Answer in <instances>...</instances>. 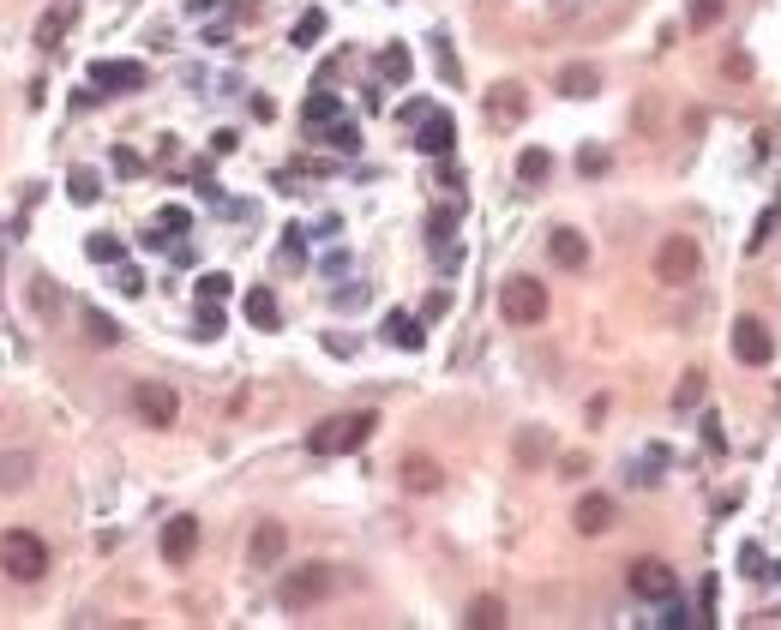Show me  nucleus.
<instances>
[{
    "label": "nucleus",
    "instance_id": "obj_1",
    "mask_svg": "<svg viewBox=\"0 0 781 630\" xmlns=\"http://www.w3.org/2000/svg\"><path fill=\"white\" fill-rule=\"evenodd\" d=\"M379 414L373 409H355V414H331V421H319L307 433V450L312 457H349V450H361L367 438H373Z\"/></svg>",
    "mask_w": 781,
    "mask_h": 630
},
{
    "label": "nucleus",
    "instance_id": "obj_2",
    "mask_svg": "<svg viewBox=\"0 0 781 630\" xmlns=\"http://www.w3.org/2000/svg\"><path fill=\"white\" fill-rule=\"evenodd\" d=\"M0 570L13 582H42L49 577V547H42L30 528H7V535H0Z\"/></svg>",
    "mask_w": 781,
    "mask_h": 630
},
{
    "label": "nucleus",
    "instance_id": "obj_3",
    "mask_svg": "<svg viewBox=\"0 0 781 630\" xmlns=\"http://www.w3.org/2000/svg\"><path fill=\"white\" fill-rule=\"evenodd\" d=\"M697 265H703V246L691 241V234H667V241L655 246V283L662 288L697 283Z\"/></svg>",
    "mask_w": 781,
    "mask_h": 630
},
{
    "label": "nucleus",
    "instance_id": "obj_4",
    "mask_svg": "<svg viewBox=\"0 0 781 630\" xmlns=\"http://www.w3.org/2000/svg\"><path fill=\"white\" fill-rule=\"evenodd\" d=\"M331 594V565H300V570H283V582H277V601L289 606V613H307V606H319Z\"/></svg>",
    "mask_w": 781,
    "mask_h": 630
},
{
    "label": "nucleus",
    "instance_id": "obj_5",
    "mask_svg": "<svg viewBox=\"0 0 781 630\" xmlns=\"http://www.w3.org/2000/svg\"><path fill=\"white\" fill-rule=\"evenodd\" d=\"M132 414L163 433V426L181 421V397H175V385H163V378H139V385H132Z\"/></svg>",
    "mask_w": 781,
    "mask_h": 630
},
{
    "label": "nucleus",
    "instance_id": "obj_6",
    "mask_svg": "<svg viewBox=\"0 0 781 630\" xmlns=\"http://www.w3.org/2000/svg\"><path fill=\"white\" fill-rule=\"evenodd\" d=\"M499 312H505L511 324H541L547 319V283H535V277H511V283L499 288Z\"/></svg>",
    "mask_w": 781,
    "mask_h": 630
},
{
    "label": "nucleus",
    "instance_id": "obj_7",
    "mask_svg": "<svg viewBox=\"0 0 781 630\" xmlns=\"http://www.w3.org/2000/svg\"><path fill=\"white\" fill-rule=\"evenodd\" d=\"M415 151H427V156H451V144H457V120L445 115V108H427V115L415 120Z\"/></svg>",
    "mask_w": 781,
    "mask_h": 630
},
{
    "label": "nucleus",
    "instance_id": "obj_8",
    "mask_svg": "<svg viewBox=\"0 0 781 630\" xmlns=\"http://www.w3.org/2000/svg\"><path fill=\"white\" fill-rule=\"evenodd\" d=\"M625 582H631V594H638V601H667V594H674V570H667L662 558H638Z\"/></svg>",
    "mask_w": 781,
    "mask_h": 630
},
{
    "label": "nucleus",
    "instance_id": "obj_9",
    "mask_svg": "<svg viewBox=\"0 0 781 630\" xmlns=\"http://www.w3.org/2000/svg\"><path fill=\"white\" fill-rule=\"evenodd\" d=\"M733 355H740L745 367H769V355H776V336H769L757 319H740V324H733Z\"/></svg>",
    "mask_w": 781,
    "mask_h": 630
},
{
    "label": "nucleus",
    "instance_id": "obj_10",
    "mask_svg": "<svg viewBox=\"0 0 781 630\" xmlns=\"http://www.w3.org/2000/svg\"><path fill=\"white\" fill-rule=\"evenodd\" d=\"M529 115V97H523V85H494L487 90V120H494V127H517V120Z\"/></svg>",
    "mask_w": 781,
    "mask_h": 630
},
{
    "label": "nucleus",
    "instance_id": "obj_11",
    "mask_svg": "<svg viewBox=\"0 0 781 630\" xmlns=\"http://www.w3.org/2000/svg\"><path fill=\"white\" fill-rule=\"evenodd\" d=\"M193 553H199V516H169V523H163V558L187 565Z\"/></svg>",
    "mask_w": 781,
    "mask_h": 630
},
{
    "label": "nucleus",
    "instance_id": "obj_12",
    "mask_svg": "<svg viewBox=\"0 0 781 630\" xmlns=\"http://www.w3.org/2000/svg\"><path fill=\"white\" fill-rule=\"evenodd\" d=\"M283 547H289V528L283 523H259V528H253V540H247L253 570H271L277 558H283Z\"/></svg>",
    "mask_w": 781,
    "mask_h": 630
},
{
    "label": "nucleus",
    "instance_id": "obj_13",
    "mask_svg": "<svg viewBox=\"0 0 781 630\" xmlns=\"http://www.w3.org/2000/svg\"><path fill=\"white\" fill-rule=\"evenodd\" d=\"M91 85L97 90H144V66L139 61H97Z\"/></svg>",
    "mask_w": 781,
    "mask_h": 630
},
{
    "label": "nucleus",
    "instance_id": "obj_14",
    "mask_svg": "<svg viewBox=\"0 0 781 630\" xmlns=\"http://www.w3.org/2000/svg\"><path fill=\"white\" fill-rule=\"evenodd\" d=\"M572 523H577V535H607V528H613V499H607V492H589V499H577Z\"/></svg>",
    "mask_w": 781,
    "mask_h": 630
},
{
    "label": "nucleus",
    "instance_id": "obj_15",
    "mask_svg": "<svg viewBox=\"0 0 781 630\" xmlns=\"http://www.w3.org/2000/svg\"><path fill=\"white\" fill-rule=\"evenodd\" d=\"M547 253H553V265H565V270H584L589 265V241L577 229H553V234H547Z\"/></svg>",
    "mask_w": 781,
    "mask_h": 630
},
{
    "label": "nucleus",
    "instance_id": "obj_16",
    "mask_svg": "<svg viewBox=\"0 0 781 630\" xmlns=\"http://www.w3.org/2000/svg\"><path fill=\"white\" fill-rule=\"evenodd\" d=\"M397 475H404V487H409V492H421V499L445 487V468L433 463V457H404V468H397Z\"/></svg>",
    "mask_w": 781,
    "mask_h": 630
},
{
    "label": "nucleus",
    "instance_id": "obj_17",
    "mask_svg": "<svg viewBox=\"0 0 781 630\" xmlns=\"http://www.w3.org/2000/svg\"><path fill=\"white\" fill-rule=\"evenodd\" d=\"M596 90H601V73L589 61H572L560 73V97H572V103H584V97H596Z\"/></svg>",
    "mask_w": 781,
    "mask_h": 630
},
{
    "label": "nucleus",
    "instance_id": "obj_18",
    "mask_svg": "<svg viewBox=\"0 0 781 630\" xmlns=\"http://www.w3.org/2000/svg\"><path fill=\"white\" fill-rule=\"evenodd\" d=\"M463 625L469 630H499V625H505V601H499V594H475L469 613H463Z\"/></svg>",
    "mask_w": 781,
    "mask_h": 630
},
{
    "label": "nucleus",
    "instance_id": "obj_19",
    "mask_svg": "<svg viewBox=\"0 0 781 630\" xmlns=\"http://www.w3.org/2000/svg\"><path fill=\"white\" fill-rule=\"evenodd\" d=\"M247 324L253 331H277V324H283V307H277L271 288H253L247 295Z\"/></svg>",
    "mask_w": 781,
    "mask_h": 630
},
{
    "label": "nucleus",
    "instance_id": "obj_20",
    "mask_svg": "<svg viewBox=\"0 0 781 630\" xmlns=\"http://www.w3.org/2000/svg\"><path fill=\"white\" fill-rule=\"evenodd\" d=\"M300 120H307V127H331V120H343V103L331 97L325 85H319V90L307 97V108H300Z\"/></svg>",
    "mask_w": 781,
    "mask_h": 630
},
{
    "label": "nucleus",
    "instance_id": "obj_21",
    "mask_svg": "<svg viewBox=\"0 0 781 630\" xmlns=\"http://www.w3.org/2000/svg\"><path fill=\"white\" fill-rule=\"evenodd\" d=\"M66 25H73V7H49V13L37 18V49H61Z\"/></svg>",
    "mask_w": 781,
    "mask_h": 630
},
{
    "label": "nucleus",
    "instance_id": "obj_22",
    "mask_svg": "<svg viewBox=\"0 0 781 630\" xmlns=\"http://www.w3.org/2000/svg\"><path fill=\"white\" fill-rule=\"evenodd\" d=\"M409 73H415V54H409L404 42H390V49H379V78H390V85H404Z\"/></svg>",
    "mask_w": 781,
    "mask_h": 630
},
{
    "label": "nucleus",
    "instance_id": "obj_23",
    "mask_svg": "<svg viewBox=\"0 0 781 630\" xmlns=\"http://www.w3.org/2000/svg\"><path fill=\"white\" fill-rule=\"evenodd\" d=\"M30 457L25 450H7V457H0V492H18V487H30Z\"/></svg>",
    "mask_w": 781,
    "mask_h": 630
},
{
    "label": "nucleus",
    "instance_id": "obj_24",
    "mask_svg": "<svg viewBox=\"0 0 781 630\" xmlns=\"http://www.w3.org/2000/svg\"><path fill=\"white\" fill-rule=\"evenodd\" d=\"M547 175H553V156H547L541 144H529V151L517 156V180H523V187H541Z\"/></svg>",
    "mask_w": 781,
    "mask_h": 630
},
{
    "label": "nucleus",
    "instance_id": "obj_25",
    "mask_svg": "<svg viewBox=\"0 0 781 630\" xmlns=\"http://www.w3.org/2000/svg\"><path fill=\"white\" fill-rule=\"evenodd\" d=\"M66 198H73V205H97V198H103V180H97L91 168H73V175H66Z\"/></svg>",
    "mask_w": 781,
    "mask_h": 630
},
{
    "label": "nucleus",
    "instance_id": "obj_26",
    "mask_svg": "<svg viewBox=\"0 0 781 630\" xmlns=\"http://www.w3.org/2000/svg\"><path fill=\"white\" fill-rule=\"evenodd\" d=\"M85 336H91L97 348H115L120 343V324L108 319V312H97V307H85Z\"/></svg>",
    "mask_w": 781,
    "mask_h": 630
},
{
    "label": "nucleus",
    "instance_id": "obj_27",
    "mask_svg": "<svg viewBox=\"0 0 781 630\" xmlns=\"http://www.w3.org/2000/svg\"><path fill=\"white\" fill-rule=\"evenodd\" d=\"M319 37H325V13H319V7H307V13L295 18V30H289V42H295V49H312Z\"/></svg>",
    "mask_w": 781,
    "mask_h": 630
},
{
    "label": "nucleus",
    "instance_id": "obj_28",
    "mask_svg": "<svg viewBox=\"0 0 781 630\" xmlns=\"http://www.w3.org/2000/svg\"><path fill=\"white\" fill-rule=\"evenodd\" d=\"M385 343H397V348H421V324L409 319V312H390V319H385Z\"/></svg>",
    "mask_w": 781,
    "mask_h": 630
},
{
    "label": "nucleus",
    "instance_id": "obj_29",
    "mask_svg": "<svg viewBox=\"0 0 781 630\" xmlns=\"http://www.w3.org/2000/svg\"><path fill=\"white\" fill-rule=\"evenodd\" d=\"M541 457H547V433H541V426H523V438H517V463L535 468Z\"/></svg>",
    "mask_w": 781,
    "mask_h": 630
},
{
    "label": "nucleus",
    "instance_id": "obj_30",
    "mask_svg": "<svg viewBox=\"0 0 781 630\" xmlns=\"http://www.w3.org/2000/svg\"><path fill=\"white\" fill-rule=\"evenodd\" d=\"M30 307H37L42 319H54V312H61V288H54L49 277H37V283H30Z\"/></svg>",
    "mask_w": 781,
    "mask_h": 630
},
{
    "label": "nucleus",
    "instance_id": "obj_31",
    "mask_svg": "<svg viewBox=\"0 0 781 630\" xmlns=\"http://www.w3.org/2000/svg\"><path fill=\"white\" fill-rule=\"evenodd\" d=\"M85 258H91V265H120V241L115 234H91V241H85Z\"/></svg>",
    "mask_w": 781,
    "mask_h": 630
},
{
    "label": "nucleus",
    "instance_id": "obj_32",
    "mask_svg": "<svg viewBox=\"0 0 781 630\" xmlns=\"http://www.w3.org/2000/svg\"><path fill=\"white\" fill-rule=\"evenodd\" d=\"M721 13H728V0H691V30L721 25Z\"/></svg>",
    "mask_w": 781,
    "mask_h": 630
},
{
    "label": "nucleus",
    "instance_id": "obj_33",
    "mask_svg": "<svg viewBox=\"0 0 781 630\" xmlns=\"http://www.w3.org/2000/svg\"><path fill=\"white\" fill-rule=\"evenodd\" d=\"M451 229H457V210H433V222H427V241L445 253V246H451Z\"/></svg>",
    "mask_w": 781,
    "mask_h": 630
},
{
    "label": "nucleus",
    "instance_id": "obj_34",
    "mask_svg": "<svg viewBox=\"0 0 781 630\" xmlns=\"http://www.w3.org/2000/svg\"><path fill=\"white\" fill-rule=\"evenodd\" d=\"M229 295V277H222V270H205V277H199V300H222Z\"/></svg>",
    "mask_w": 781,
    "mask_h": 630
},
{
    "label": "nucleus",
    "instance_id": "obj_35",
    "mask_svg": "<svg viewBox=\"0 0 781 630\" xmlns=\"http://www.w3.org/2000/svg\"><path fill=\"white\" fill-rule=\"evenodd\" d=\"M697 397H703V373H686V378H679V390H674V402H679V409H691Z\"/></svg>",
    "mask_w": 781,
    "mask_h": 630
},
{
    "label": "nucleus",
    "instance_id": "obj_36",
    "mask_svg": "<svg viewBox=\"0 0 781 630\" xmlns=\"http://www.w3.org/2000/svg\"><path fill=\"white\" fill-rule=\"evenodd\" d=\"M331 144H337V151H355V144H361V132L349 127V120H331V132H325Z\"/></svg>",
    "mask_w": 781,
    "mask_h": 630
},
{
    "label": "nucleus",
    "instance_id": "obj_37",
    "mask_svg": "<svg viewBox=\"0 0 781 630\" xmlns=\"http://www.w3.org/2000/svg\"><path fill=\"white\" fill-rule=\"evenodd\" d=\"M193 336H222V312H217V300H205V312H199V331Z\"/></svg>",
    "mask_w": 781,
    "mask_h": 630
},
{
    "label": "nucleus",
    "instance_id": "obj_38",
    "mask_svg": "<svg viewBox=\"0 0 781 630\" xmlns=\"http://www.w3.org/2000/svg\"><path fill=\"white\" fill-rule=\"evenodd\" d=\"M577 168H584V175H601V168H607V151H596V144H589V151L577 156Z\"/></svg>",
    "mask_w": 781,
    "mask_h": 630
},
{
    "label": "nucleus",
    "instance_id": "obj_39",
    "mask_svg": "<svg viewBox=\"0 0 781 630\" xmlns=\"http://www.w3.org/2000/svg\"><path fill=\"white\" fill-rule=\"evenodd\" d=\"M120 295H132V300H139V295H144V277H139V270H132V265H127V270H120Z\"/></svg>",
    "mask_w": 781,
    "mask_h": 630
},
{
    "label": "nucleus",
    "instance_id": "obj_40",
    "mask_svg": "<svg viewBox=\"0 0 781 630\" xmlns=\"http://www.w3.org/2000/svg\"><path fill=\"white\" fill-rule=\"evenodd\" d=\"M745 577H769V558L757 547H745Z\"/></svg>",
    "mask_w": 781,
    "mask_h": 630
},
{
    "label": "nucleus",
    "instance_id": "obj_41",
    "mask_svg": "<svg viewBox=\"0 0 781 630\" xmlns=\"http://www.w3.org/2000/svg\"><path fill=\"white\" fill-rule=\"evenodd\" d=\"M156 229H169V234H181V229H187V210H175V205H169V210H163V217H156Z\"/></svg>",
    "mask_w": 781,
    "mask_h": 630
},
{
    "label": "nucleus",
    "instance_id": "obj_42",
    "mask_svg": "<svg viewBox=\"0 0 781 630\" xmlns=\"http://www.w3.org/2000/svg\"><path fill=\"white\" fill-rule=\"evenodd\" d=\"M584 468H589V457H584V450H572V457H565V463H560V475H565V480H577V475H584Z\"/></svg>",
    "mask_w": 781,
    "mask_h": 630
},
{
    "label": "nucleus",
    "instance_id": "obj_43",
    "mask_svg": "<svg viewBox=\"0 0 781 630\" xmlns=\"http://www.w3.org/2000/svg\"><path fill=\"white\" fill-rule=\"evenodd\" d=\"M115 168H120V175H144L139 151H115Z\"/></svg>",
    "mask_w": 781,
    "mask_h": 630
},
{
    "label": "nucleus",
    "instance_id": "obj_44",
    "mask_svg": "<svg viewBox=\"0 0 781 630\" xmlns=\"http://www.w3.org/2000/svg\"><path fill=\"white\" fill-rule=\"evenodd\" d=\"M433 42H439V73H445V78H457V54H451V42H445V37H433Z\"/></svg>",
    "mask_w": 781,
    "mask_h": 630
},
{
    "label": "nucleus",
    "instance_id": "obj_45",
    "mask_svg": "<svg viewBox=\"0 0 781 630\" xmlns=\"http://www.w3.org/2000/svg\"><path fill=\"white\" fill-rule=\"evenodd\" d=\"M728 78H752V61H745V54H728Z\"/></svg>",
    "mask_w": 781,
    "mask_h": 630
}]
</instances>
